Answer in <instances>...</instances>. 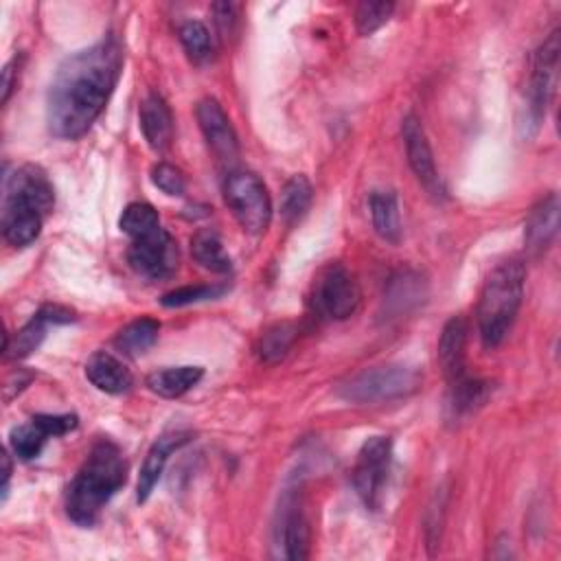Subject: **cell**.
Masks as SVG:
<instances>
[{
    "instance_id": "cell-36",
    "label": "cell",
    "mask_w": 561,
    "mask_h": 561,
    "mask_svg": "<svg viewBox=\"0 0 561 561\" xmlns=\"http://www.w3.org/2000/svg\"><path fill=\"white\" fill-rule=\"evenodd\" d=\"M15 57L4 66V70H2V103H7L9 101V96H11V90H13V77H15Z\"/></svg>"
},
{
    "instance_id": "cell-31",
    "label": "cell",
    "mask_w": 561,
    "mask_h": 561,
    "mask_svg": "<svg viewBox=\"0 0 561 561\" xmlns=\"http://www.w3.org/2000/svg\"><path fill=\"white\" fill-rule=\"evenodd\" d=\"M226 291L224 285H195V287H180L173 289L169 294L162 296V305L164 307H184L191 302H199V300H208L215 296H221Z\"/></svg>"
},
{
    "instance_id": "cell-35",
    "label": "cell",
    "mask_w": 561,
    "mask_h": 561,
    "mask_svg": "<svg viewBox=\"0 0 561 561\" xmlns=\"http://www.w3.org/2000/svg\"><path fill=\"white\" fill-rule=\"evenodd\" d=\"M215 11V22L221 31V35H230L232 33V26H234V4L230 2H217L213 7Z\"/></svg>"
},
{
    "instance_id": "cell-23",
    "label": "cell",
    "mask_w": 561,
    "mask_h": 561,
    "mask_svg": "<svg viewBox=\"0 0 561 561\" xmlns=\"http://www.w3.org/2000/svg\"><path fill=\"white\" fill-rule=\"evenodd\" d=\"M191 254L204 270H210L215 274H226L232 267L230 256L226 254L219 234L210 228H202L193 234Z\"/></svg>"
},
{
    "instance_id": "cell-3",
    "label": "cell",
    "mask_w": 561,
    "mask_h": 561,
    "mask_svg": "<svg viewBox=\"0 0 561 561\" xmlns=\"http://www.w3.org/2000/svg\"><path fill=\"white\" fill-rule=\"evenodd\" d=\"M55 206V193L48 175L37 164L15 169L4 182L2 204V234L13 248L31 245L39 232L46 215Z\"/></svg>"
},
{
    "instance_id": "cell-18",
    "label": "cell",
    "mask_w": 561,
    "mask_h": 561,
    "mask_svg": "<svg viewBox=\"0 0 561 561\" xmlns=\"http://www.w3.org/2000/svg\"><path fill=\"white\" fill-rule=\"evenodd\" d=\"M140 129L153 151H164L173 138V116L167 101L151 92L140 103Z\"/></svg>"
},
{
    "instance_id": "cell-16",
    "label": "cell",
    "mask_w": 561,
    "mask_h": 561,
    "mask_svg": "<svg viewBox=\"0 0 561 561\" xmlns=\"http://www.w3.org/2000/svg\"><path fill=\"white\" fill-rule=\"evenodd\" d=\"M191 440V432H169V434H162L160 438H156V443L149 447L145 460H142V467H140V473H138V484H136V500L138 502H147V497L151 495L153 486L158 484L162 471H164V465L169 460V456L180 449L182 445H186Z\"/></svg>"
},
{
    "instance_id": "cell-15",
    "label": "cell",
    "mask_w": 561,
    "mask_h": 561,
    "mask_svg": "<svg viewBox=\"0 0 561 561\" xmlns=\"http://www.w3.org/2000/svg\"><path fill=\"white\" fill-rule=\"evenodd\" d=\"M467 337L469 324L462 316H454L445 322L438 337V364L445 379L451 383L467 377L465 359H467Z\"/></svg>"
},
{
    "instance_id": "cell-9",
    "label": "cell",
    "mask_w": 561,
    "mask_h": 561,
    "mask_svg": "<svg viewBox=\"0 0 561 561\" xmlns=\"http://www.w3.org/2000/svg\"><path fill=\"white\" fill-rule=\"evenodd\" d=\"M359 287L342 263L324 265L313 280V307L331 320H346L359 307Z\"/></svg>"
},
{
    "instance_id": "cell-11",
    "label": "cell",
    "mask_w": 561,
    "mask_h": 561,
    "mask_svg": "<svg viewBox=\"0 0 561 561\" xmlns=\"http://www.w3.org/2000/svg\"><path fill=\"white\" fill-rule=\"evenodd\" d=\"M127 261L134 272H138L145 278L158 280L167 278L178 267V245L173 237L160 226L158 230L131 239V245L127 250Z\"/></svg>"
},
{
    "instance_id": "cell-17",
    "label": "cell",
    "mask_w": 561,
    "mask_h": 561,
    "mask_svg": "<svg viewBox=\"0 0 561 561\" xmlns=\"http://www.w3.org/2000/svg\"><path fill=\"white\" fill-rule=\"evenodd\" d=\"M559 228V199L554 193L543 197L524 224V243L530 254H541L554 239Z\"/></svg>"
},
{
    "instance_id": "cell-33",
    "label": "cell",
    "mask_w": 561,
    "mask_h": 561,
    "mask_svg": "<svg viewBox=\"0 0 561 561\" xmlns=\"http://www.w3.org/2000/svg\"><path fill=\"white\" fill-rule=\"evenodd\" d=\"M33 421L48 434V436H64L77 427V414H35Z\"/></svg>"
},
{
    "instance_id": "cell-26",
    "label": "cell",
    "mask_w": 561,
    "mask_h": 561,
    "mask_svg": "<svg viewBox=\"0 0 561 561\" xmlns=\"http://www.w3.org/2000/svg\"><path fill=\"white\" fill-rule=\"evenodd\" d=\"M449 388H451L449 410L454 412V416H462V414L473 412L489 397V383L478 381V379H469V377H462L460 381L451 383Z\"/></svg>"
},
{
    "instance_id": "cell-27",
    "label": "cell",
    "mask_w": 561,
    "mask_h": 561,
    "mask_svg": "<svg viewBox=\"0 0 561 561\" xmlns=\"http://www.w3.org/2000/svg\"><path fill=\"white\" fill-rule=\"evenodd\" d=\"M50 436L31 419L28 423H22V425H15L9 434V445H11V451L15 454V458L28 462L33 458L39 456V451L44 449L46 440Z\"/></svg>"
},
{
    "instance_id": "cell-8",
    "label": "cell",
    "mask_w": 561,
    "mask_h": 561,
    "mask_svg": "<svg viewBox=\"0 0 561 561\" xmlns=\"http://www.w3.org/2000/svg\"><path fill=\"white\" fill-rule=\"evenodd\" d=\"M559 31H552L533 57V72L526 92V116L522 123L526 136H533L539 129L541 118L546 116V105L550 101L559 66Z\"/></svg>"
},
{
    "instance_id": "cell-21",
    "label": "cell",
    "mask_w": 561,
    "mask_h": 561,
    "mask_svg": "<svg viewBox=\"0 0 561 561\" xmlns=\"http://www.w3.org/2000/svg\"><path fill=\"white\" fill-rule=\"evenodd\" d=\"M204 370L199 366H173V368H162L153 370L147 375V388L164 399H175L188 392L199 379Z\"/></svg>"
},
{
    "instance_id": "cell-25",
    "label": "cell",
    "mask_w": 561,
    "mask_h": 561,
    "mask_svg": "<svg viewBox=\"0 0 561 561\" xmlns=\"http://www.w3.org/2000/svg\"><path fill=\"white\" fill-rule=\"evenodd\" d=\"M118 226L125 234H129L131 239H138V237H145V234L158 230L160 228V217H158V210L151 204L131 202L123 208Z\"/></svg>"
},
{
    "instance_id": "cell-12",
    "label": "cell",
    "mask_w": 561,
    "mask_h": 561,
    "mask_svg": "<svg viewBox=\"0 0 561 561\" xmlns=\"http://www.w3.org/2000/svg\"><path fill=\"white\" fill-rule=\"evenodd\" d=\"M401 134H403V142H405L408 162H410V169L414 171L416 180L427 188L430 195L443 197L445 188H443V182H440L436 164H434L432 147H430L427 136H425V131H423V127H421V123L414 114H408L403 118Z\"/></svg>"
},
{
    "instance_id": "cell-5",
    "label": "cell",
    "mask_w": 561,
    "mask_h": 561,
    "mask_svg": "<svg viewBox=\"0 0 561 561\" xmlns=\"http://www.w3.org/2000/svg\"><path fill=\"white\" fill-rule=\"evenodd\" d=\"M421 373L412 366L388 364L366 368L340 386V397L351 403H383L410 397L421 388Z\"/></svg>"
},
{
    "instance_id": "cell-32",
    "label": "cell",
    "mask_w": 561,
    "mask_h": 561,
    "mask_svg": "<svg viewBox=\"0 0 561 561\" xmlns=\"http://www.w3.org/2000/svg\"><path fill=\"white\" fill-rule=\"evenodd\" d=\"M151 182L167 195H182L184 188H186V182H184V175L178 167L169 164V162H158L153 169H151Z\"/></svg>"
},
{
    "instance_id": "cell-20",
    "label": "cell",
    "mask_w": 561,
    "mask_h": 561,
    "mask_svg": "<svg viewBox=\"0 0 561 561\" xmlns=\"http://www.w3.org/2000/svg\"><path fill=\"white\" fill-rule=\"evenodd\" d=\"M368 208H370L375 232L388 243H399L403 230H401L397 195L392 191H373L368 199Z\"/></svg>"
},
{
    "instance_id": "cell-22",
    "label": "cell",
    "mask_w": 561,
    "mask_h": 561,
    "mask_svg": "<svg viewBox=\"0 0 561 561\" xmlns=\"http://www.w3.org/2000/svg\"><path fill=\"white\" fill-rule=\"evenodd\" d=\"M160 333V322L153 318H138L134 322H129L127 327H123L116 337H114V346L129 357H138L142 353H147Z\"/></svg>"
},
{
    "instance_id": "cell-34",
    "label": "cell",
    "mask_w": 561,
    "mask_h": 561,
    "mask_svg": "<svg viewBox=\"0 0 561 561\" xmlns=\"http://www.w3.org/2000/svg\"><path fill=\"white\" fill-rule=\"evenodd\" d=\"M443 493L434 497V504L427 511V526H425V539H427V548L430 554H434V548L440 541V528H443Z\"/></svg>"
},
{
    "instance_id": "cell-24",
    "label": "cell",
    "mask_w": 561,
    "mask_h": 561,
    "mask_svg": "<svg viewBox=\"0 0 561 561\" xmlns=\"http://www.w3.org/2000/svg\"><path fill=\"white\" fill-rule=\"evenodd\" d=\"M311 182L305 175H291L280 193V215L287 224L298 221L311 206Z\"/></svg>"
},
{
    "instance_id": "cell-29",
    "label": "cell",
    "mask_w": 561,
    "mask_h": 561,
    "mask_svg": "<svg viewBox=\"0 0 561 561\" xmlns=\"http://www.w3.org/2000/svg\"><path fill=\"white\" fill-rule=\"evenodd\" d=\"M394 13V2H359L355 9V28L359 35H373Z\"/></svg>"
},
{
    "instance_id": "cell-30",
    "label": "cell",
    "mask_w": 561,
    "mask_h": 561,
    "mask_svg": "<svg viewBox=\"0 0 561 561\" xmlns=\"http://www.w3.org/2000/svg\"><path fill=\"white\" fill-rule=\"evenodd\" d=\"M180 42L193 61L210 57V33L199 20H188L180 26Z\"/></svg>"
},
{
    "instance_id": "cell-1",
    "label": "cell",
    "mask_w": 561,
    "mask_h": 561,
    "mask_svg": "<svg viewBox=\"0 0 561 561\" xmlns=\"http://www.w3.org/2000/svg\"><path fill=\"white\" fill-rule=\"evenodd\" d=\"M121 66L123 48L112 35L66 57L48 88L46 123L50 134L61 140L81 138L114 92Z\"/></svg>"
},
{
    "instance_id": "cell-13",
    "label": "cell",
    "mask_w": 561,
    "mask_h": 561,
    "mask_svg": "<svg viewBox=\"0 0 561 561\" xmlns=\"http://www.w3.org/2000/svg\"><path fill=\"white\" fill-rule=\"evenodd\" d=\"M195 116L199 123V129L204 134L206 145L221 162H234L239 156V140L234 134V127L230 125V118L226 116L224 107L206 96L197 103Z\"/></svg>"
},
{
    "instance_id": "cell-19",
    "label": "cell",
    "mask_w": 561,
    "mask_h": 561,
    "mask_svg": "<svg viewBox=\"0 0 561 561\" xmlns=\"http://www.w3.org/2000/svg\"><path fill=\"white\" fill-rule=\"evenodd\" d=\"M85 377L94 388L107 394L127 392L134 383L129 368L118 357L105 351H96L90 355V359L85 362Z\"/></svg>"
},
{
    "instance_id": "cell-6",
    "label": "cell",
    "mask_w": 561,
    "mask_h": 561,
    "mask_svg": "<svg viewBox=\"0 0 561 561\" xmlns=\"http://www.w3.org/2000/svg\"><path fill=\"white\" fill-rule=\"evenodd\" d=\"M224 202L248 234H261L272 219V199L263 180L245 169H232L224 180Z\"/></svg>"
},
{
    "instance_id": "cell-14",
    "label": "cell",
    "mask_w": 561,
    "mask_h": 561,
    "mask_svg": "<svg viewBox=\"0 0 561 561\" xmlns=\"http://www.w3.org/2000/svg\"><path fill=\"white\" fill-rule=\"evenodd\" d=\"M75 313L66 307L59 305H44L37 313H33V318L13 335V342H9V337H4V357H13V359H22L28 357L33 351L39 348L42 340L46 337V331L50 324H66L72 322Z\"/></svg>"
},
{
    "instance_id": "cell-10",
    "label": "cell",
    "mask_w": 561,
    "mask_h": 561,
    "mask_svg": "<svg viewBox=\"0 0 561 561\" xmlns=\"http://www.w3.org/2000/svg\"><path fill=\"white\" fill-rule=\"evenodd\" d=\"M392 460V440L388 436H370L357 451L353 467V486L366 508L377 511L388 480Z\"/></svg>"
},
{
    "instance_id": "cell-7",
    "label": "cell",
    "mask_w": 561,
    "mask_h": 561,
    "mask_svg": "<svg viewBox=\"0 0 561 561\" xmlns=\"http://www.w3.org/2000/svg\"><path fill=\"white\" fill-rule=\"evenodd\" d=\"M272 546L276 557L289 561H300L309 554V522L298 486L285 489L278 497L272 522Z\"/></svg>"
},
{
    "instance_id": "cell-28",
    "label": "cell",
    "mask_w": 561,
    "mask_h": 561,
    "mask_svg": "<svg viewBox=\"0 0 561 561\" xmlns=\"http://www.w3.org/2000/svg\"><path fill=\"white\" fill-rule=\"evenodd\" d=\"M294 340H296V329L289 322H283V324H276V327L267 329L261 337V344H259L261 362H265V364L280 362L287 355V351L291 348Z\"/></svg>"
},
{
    "instance_id": "cell-2",
    "label": "cell",
    "mask_w": 561,
    "mask_h": 561,
    "mask_svg": "<svg viewBox=\"0 0 561 561\" xmlns=\"http://www.w3.org/2000/svg\"><path fill=\"white\" fill-rule=\"evenodd\" d=\"M127 482V462L121 447L101 438L66 489V513L79 526H92L114 493Z\"/></svg>"
},
{
    "instance_id": "cell-4",
    "label": "cell",
    "mask_w": 561,
    "mask_h": 561,
    "mask_svg": "<svg viewBox=\"0 0 561 561\" xmlns=\"http://www.w3.org/2000/svg\"><path fill=\"white\" fill-rule=\"evenodd\" d=\"M526 267L519 259L502 261L486 276L478 300V331L486 348H495L511 331L524 298Z\"/></svg>"
}]
</instances>
